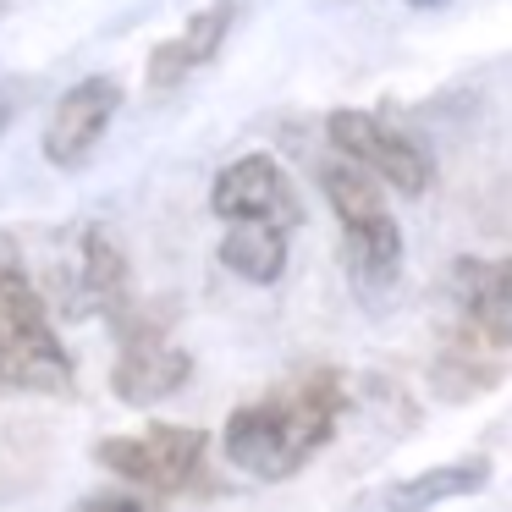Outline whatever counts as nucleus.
Returning <instances> with one entry per match:
<instances>
[{"label":"nucleus","mask_w":512,"mask_h":512,"mask_svg":"<svg viewBox=\"0 0 512 512\" xmlns=\"http://www.w3.org/2000/svg\"><path fill=\"white\" fill-rule=\"evenodd\" d=\"M221 265L254 287H270L287 270V232L265 221H232L221 237Z\"/></svg>","instance_id":"obj_13"},{"label":"nucleus","mask_w":512,"mask_h":512,"mask_svg":"<svg viewBox=\"0 0 512 512\" xmlns=\"http://www.w3.org/2000/svg\"><path fill=\"white\" fill-rule=\"evenodd\" d=\"M0 386L45 397H72L78 386V369L50 325L45 298L12 259H0Z\"/></svg>","instance_id":"obj_3"},{"label":"nucleus","mask_w":512,"mask_h":512,"mask_svg":"<svg viewBox=\"0 0 512 512\" xmlns=\"http://www.w3.org/2000/svg\"><path fill=\"white\" fill-rule=\"evenodd\" d=\"M193 375V358L171 342L166 314L138 303L122 325H116V364H111V391L127 408H155V402L177 397Z\"/></svg>","instance_id":"obj_5"},{"label":"nucleus","mask_w":512,"mask_h":512,"mask_svg":"<svg viewBox=\"0 0 512 512\" xmlns=\"http://www.w3.org/2000/svg\"><path fill=\"white\" fill-rule=\"evenodd\" d=\"M116 111H122V83L116 78L100 72V78L72 83L45 122V160L56 171H78L83 160L100 149V138H105V127L116 122Z\"/></svg>","instance_id":"obj_8"},{"label":"nucleus","mask_w":512,"mask_h":512,"mask_svg":"<svg viewBox=\"0 0 512 512\" xmlns=\"http://www.w3.org/2000/svg\"><path fill=\"white\" fill-rule=\"evenodd\" d=\"M78 309L83 314H105L111 325H122L127 314L138 309L133 298V270H127V254L116 248L111 232H100V226H89L78 243Z\"/></svg>","instance_id":"obj_11"},{"label":"nucleus","mask_w":512,"mask_h":512,"mask_svg":"<svg viewBox=\"0 0 512 512\" xmlns=\"http://www.w3.org/2000/svg\"><path fill=\"white\" fill-rule=\"evenodd\" d=\"M232 23H237V0H210V6H199L171 39H160V45L149 50V72H144L149 94H171L199 67H210V61L221 56Z\"/></svg>","instance_id":"obj_10"},{"label":"nucleus","mask_w":512,"mask_h":512,"mask_svg":"<svg viewBox=\"0 0 512 512\" xmlns=\"http://www.w3.org/2000/svg\"><path fill=\"white\" fill-rule=\"evenodd\" d=\"M210 435L199 424H149L144 435H105L94 441V463L144 485L155 496H210Z\"/></svg>","instance_id":"obj_4"},{"label":"nucleus","mask_w":512,"mask_h":512,"mask_svg":"<svg viewBox=\"0 0 512 512\" xmlns=\"http://www.w3.org/2000/svg\"><path fill=\"white\" fill-rule=\"evenodd\" d=\"M430 386L441 391V397H452V402L479 397V391L501 386V353L496 347H479L474 336L457 331L452 342L441 347V358L430 364Z\"/></svg>","instance_id":"obj_14"},{"label":"nucleus","mask_w":512,"mask_h":512,"mask_svg":"<svg viewBox=\"0 0 512 512\" xmlns=\"http://www.w3.org/2000/svg\"><path fill=\"white\" fill-rule=\"evenodd\" d=\"M457 331L479 347H512V254L507 259H457L452 265Z\"/></svg>","instance_id":"obj_9"},{"label":"nucleus","mask_w":512,"mask_h":512,"mask_svg":"<svg viewBox=\"0 0 512 512\" xmlns=\"http://www.w3.org/2000/svg\"><path fill=\"white\" fill-rule=\"evenodd\" d=\"M320 188L336 210V226H342V265L353 276L358 292H380L397 281L402 270V226L397 215L386 210V182L369 177L353 160H331L320 166Z\"/></svg>","instance_id":"obj_2"},{"label":"nucleus","mask_w":512,"mask_h":512,"mask_svg":"<svg viewBox=\"0 0 512 512\" xmlns=\"http://www.w3.org/2000/svg\"><path fill=\"white\" fill-rule=\"evenodd\" d=\"M12 116H17V100L6 89H0V138H6V127H12Z\"/></svg>","instance_id":"obj_16"},{"label":"nucleus","mask_w":512,"mask_h":512,"mask_svg":"<svg viewBox=\"0 0 512 512\" xmlns=\"http://www.w3.org/2000/svg\"><path fill=\"white\" fill-rule=\"evenodd\" d=\"M408 6H441V0H408Z\"/></svg>","instance_id":"obj_17"},{"label":"nucleus","mask_w":512,"mask_h":512,"mask_svg":"<svg viewBox=\"0 0 512 512\" xmlns=\"http://www.w3.org/2000/svg\"><path fill=\"white\" fill-rule=\"evenodd\" d=\"M210 210L221 215L226 226L232 221H265V226H303V199L292 188V177L276 166L270 155H243L215 177L210 188Z\"/></svg>","instance_id":"obj_7"},{"label":"nucleus","mask_w":512,"mask_h":512,"mask_svg":"<svg viewBox=\"0 0 512 512\" xmlns=\"http://www.w3.org/2000/svg\"><path fill=\"white\" fill-rule=\"evenodd\" d=\"M325 133H331V144L342 149L353 166H364L369 177H380L386 188L408 193V199H419L435 182V160L424 155L419 138L397 133L391 122H380V116H369V111H331Z\"/></svg>","instance_id":"obj_6"},{"label":"nucleus","mask_w":512,"mask_h":512,"mask_svg":"<svg viewBox=\"0 0 512 512\" xmlns=\"http://www.w3.org/2000/svg\"><path fill=\"white\" fill-rule=\"evenodd\" d=\"M490 485V457L474 452V457H457V463H435V468H419L413 479H397L386 490V507L391 512H430L441 501H463V496H479Z\"/></svg>","instance_id":"obj_12"},{"label":"nucleus","mask_w":512,"mask_h":512,"mask_svg":"<svg viewBox=\"0 0 512 512\" xmlns=\"http://www.w3.org/2000/svg\"><path fill=\"white\" fill-rule=\"evenodd\" d=\"M347 375L331 364L276 380L265 397L232 408L221 430L226 463L254 479H292L336 441L347 419Z\"/></svg>","instance_id":"obj_1"},{"label":"nucleus","mask_w":512,"mask_h":512,"mask_svg":"<svg viewBox=\"0 0 512 512\" xmlns=\"http://www.w3.org/2000/svg\"><path fill=\"white\" fill-rule=\"evenodd\" d=\"M78 512H155V507H144V501H133V496H94V501H83Z\"/></svg>","instance_id":"obj_15"}]
</instances>
